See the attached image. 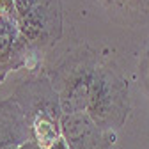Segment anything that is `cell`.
Masks as SVG:
<instances>
[{
  "mask_svg": "<svg viewBox=\"0 0 149 149\" xmlns=\"http://www.w3.org/2000/svg\"><path fill=\"white\" fill-rule=\"evenodd\" d=\"M9 98L22 108L30 128L32 140L45 149H50L62 137L61 119L64 114L61 100L43 69L27 73Z\"/></svg>",
  "mask_w": 149,
  "mask_h": 149,
  "instance_id": "obj_2",
  "label": "cell"
},
{
  "mask_svg": "<svg viewBox=\"0 0 149 149\" xmlns=\"http://www.w3.org/2000/svg\"><path fill=\"white\" fill-rule=\"evenodd\" d=\"M101 59L103 55L82 39H74L59 55H48L45 59L43 71L59 94L62 114L87 110L92 80Z\"/></svg>",
  "mask_w": 149,
  "mask_h": 149,
  "instance_id": "obj_1",
  "label": "cell"
},
{
  "mask_svg": "<svg viewBox=\"0 0 149 149\" xmlns=\"http://www.w3.org/2000/svg\"><path fill=\"white\" fill-rule=\"evenodd\" d=\"M85 112L98 126L108 132L117 133L124 126L132 112V101L128 80L116 61L108 57L101 59L92 80Z\"/></svg>",
  "mask_w": 149,
  "mask_h": 149,
  "instance_id": "obj_3",
  "label": "cell"
},
{
  "mask_svg": "<svg viewBox=\"0 0 149 149\" xmlns=\"http://www.w3.org/2000/svg\"><path fill=\"white\" fill-rule=\"evenodd\" d=\"M29 140L32 133L22 108L11 98L0 100V149H20Z\"/></svg>",
  "mask_w": 149,
  "mask_h": 149,
  "instance_id": "obj_7",
  "label": "cell"
},
{
  "mask_svg": "<svg viewBox=\"0 0 149 149\" xmlns=\"http://www.w3.org/2000/svg\"><path fill=\"white\" fill-rule=\"evenodd\" d=\"M50 149H69V147H68V144H66V140H64V139L61 137V139H59L57 142H55V144H53V146H52Z\"/></svg>",
  "mask_w": 149,
  "mask_h": 149,
  "instance_id": "obj_13",
  "label": "cell"
},
{
  "mask_svg": "<svg viewBox=\"0 0 149 149\" xmlns=\"http://www.w3.org/2000/svg\"><path fill=\"white\" fill-rule=\"evenodd\" d=\"M61 133L69 149H112L117 135L98 126L87 112L64 114Z\"/></svg>",
  "mask_w": 149,
  "mask_h": 149,
  "instance_id": "obj_6",
  "label": "cell"
},
{
  "mask_svg": "<svg viewBox=\"0 0 149 149\" xmlns=\"http://www.w3.org/2000/svg\"><path fill=\"white\" fill-rule=\"evenodd\" d=\"M18 27L34 53L45 64V59L55 50L64 34L62 2L41 0L29 11L18 14Z\"/></svg>",
  "mask_w": 149,
  "mask_h": 149,
  "instance_id": "obj_4",
  "label": "cell"
},
{
  "mask_svg": "<svg viewBox=\"0 0 149 149\" xmlns=\"http://www.w3.org/2000/svg\"><path fill=\"white\" fill-rule=\"evenodd\" d=\"M16 2V9H18V14H22L25 11H29L30 7H34L36 4H39L41 0H14Z\"/></svg>",
  "mask_w": 149,
  "mask_h": 149,
  "instance_id": "obj_11",
  "label": "cell"
},
{
  "mask_svg": "<svg viewBox=\"0 0 149 149\" xmlns=\"http://www.w3.org/2000/svg\"><path fill=\"white\" fill-rule=\"evenodd\" d=\"M146 46H147L146 50H149V34H147V41H146Z\"/></svg>",
  "mask_w": 149,
  "mask_h": 149,
  "instance_id": "obj_14",
  "label": "cell"
},
{
  "mask_svg": "<svg viewBox=\"0 0 149 149\" xmlns=\"http://www.w3.org/2000/svg\"><path fill=\"white\" fill-rule=\"evenodd\" d=\"M101 4L128 23L149 18V0H101Z\"/></svg>",
  "mask_w": 149,
  "mask_h": 149,
  "instance_id": "obj_8",
  "label": "cell"
},
{
  "mask_svg": "<svg viewBox=\"0 0 149 149\" xmlns=\"http://www.w3.org/2000/svg\"><path fill=\"white\" fill-rule=\"evenodd\" d=\"M43 69V61L34 53L16 20L0 18V84L13 71Z\"/></svg>",
  "mask_w": 149,
  "mask_h": 149,
  "instance_id": "obj_5",
  "label": "cell"
},
{
  "mask_svg": "<svg viewBox=\"0 0 149 149\" xmlns=\"http://www.w3.org/2000/svg\"><path fill=\"white\" fill-rule=\"evenodd\" d=\"M139 78H140V85L146 92V96L149 98V50L142 53V57L139 61Z\"/></svg>",
  "mask_w": 149,
  "mask_h": 149,
  "instance_id": "obj_9",
  "label": "cell"
},
{
  "mask_svg": "<svg viewBox=\"0 0 149 149\" xmlns=\"http://www.w3.org/2000/svg\"><path fill=\"white\" fill-rule=\"evenodd\" d=\"M20 149H45V147H43V146H39L36 140H29V142H27V144H23Z\"/></svg>",
  "mask_w": 149,
  "mask_h": 149,
  "instance_id": "obj_12",
  "label": "cell"
},
{
  "mask_svg": "<svg viewBox=\"0 0 149 149\" xmlns=\"http://www.w3.org/2000/svg\"><path fill=\"white\" fill-rule=\"evenodd\" d=\"M0 18H9L18 22V9L14 0H0Z\"/></svg>",
  "mask_w": 149,
  "mask_h": 149,
  "instance_id": "obj_10",
  "label": "cell"
}]
</instances>
